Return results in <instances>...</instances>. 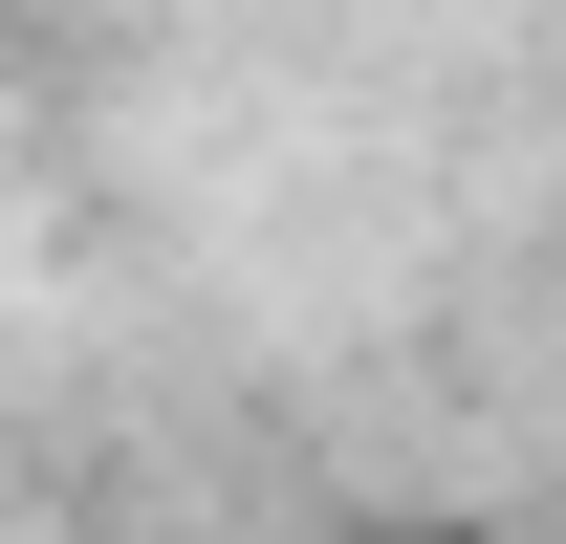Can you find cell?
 <instances>
[{"label": "cell", "mask_w": 566, "mask_h": 544, "mask_svg": "<svg viewBox=\"0 0 566 544\" xmlns=\"http://www.w3.org/2000/svg\"><path fill=\"white\" fill-rule=\"evenodd\" d=\"M349 544H480V523H349Z\"/></svg>", "instance_id": "1"}]
</instances>
